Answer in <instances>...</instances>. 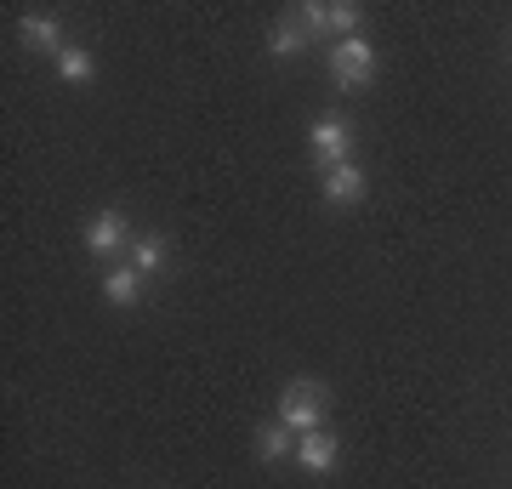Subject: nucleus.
Returning a JSON list of instances; mask_svg holds the SVG:
<instances>
[{
	"label": "nucleus",
	"mask_w": 512,
	"mask_h": 489,
	"mask_svg": "<svg viewBox=\"0 0 512 489\" xmlns=\"http://www.w3.org/2000/svg\"><path fill=\"white\" fill-rule=\"evenodd\" d=\"M92 52H80V46H69V52L57 57V74H63V80H69V86H86V80H92Z\"/></svg>",
	"instance_id": "nucleus-12"
},
{
	"label": "nucleus",
	"mask_w": 512,
	"mask_h": 489,
	"mask_svg": "<svg viewBox=\"0 0 512 489\" xmlns=\"http://www.w3.org/2000/svg\"><path fill=\"white\" fill-rule=\"evenodd\" d=\"M18 35L29 52H46V57H63L69 46H63V29H57V18H46V12H23Z\"/></svg>",
	"instance_id": "nucleus-6"
},
{
	"label": "nucleus",
	"mask_w": 512,
	"mask_h": 489,
	"mask_svg": "<svg viewBox=\"0 0 512 489\" xmlns=\"http://www.w3.org/2000/svg\"><path fill=\"white\" fill-rule=\"evenodd\" d=\"M296 461H302L308 472H336V461H342V444H336L325 427H319V433H302V438H296Z\"/></svg>",
	"instance_id": "nucleus-7"
},
{
	"label": "nucleus",
	"mask_w": 512,
	"mask_h": 489,
	"mask_svg": "<svg viewBox=\"0 0 512 489\" xmlns=\"http://www.w3.org/2000/svg\"><path fill=\"white\" fill-rule=\"evenodd\" d=\"M126 239H131V228H126V217H120V211H97V217L86 222V251L103 256V262L126 251Z\"/></svg>",
	"instance_id": "nucleus-4"
},
{
	"label": "nucleus",
	"mask_w": 512,
	"mask_h": 489,
	"mask_svg": "<svg viewBox=\"0 0 512 489\" xmlns=\"http://www.w3.org/2000/svg\"><path fill=\"white\" fill-rule=\"evenodd\" d=\"M256 455H262V461H285V455H296V433L279 416L262 421V427H256Z\"/></svg>",
	"instance_id": "nucleus-8"
},
{
	"label": "nucleus",
	"mask_w": 512,
	"mask_h": 489,
	"mask_svg": "<svg viewBox=\"0 0 512 489\" xmlns=\"http://www.w3.org/2000/svg\"><path fill=\"white\" fill-rule=\"evenodd\" d=\"M103 296H109L114 308H131V302L143 296V273L137 268H109L103 273Z\"/></svg>",
	"instance_id": "nucleus-9"
},
{
	"label": "nucleus",
	"mask_w": 512,
	"mask_h": 489,
	"mask_svg": "<svg viewBox=\"0 0 512 489\" xmlns=\"http://www.w3.org/2000/svg\"><path fill=\"white\" fill-rule=\"evenodd\" d=\"M313 154H319V171H330V165H348L353 126L342 120V114H319V120H313Z\"/></svg>",
	"instance_id": "nucleus-3"
},
{
	"label": "nucleus",
	"mask_w": 512,
	"mask_h": 489,
	"mask_svg": "<svg viewBox=\"0 0 512 489\" xmlns=\"http://www.w3.org/2000/svg\"><path fill=\"white\" fill-rule=\"evenodd\" d=\"M325 410H330V393L319 387V381H308V376L291 381V387H285V399H279V421H285L296 438L319 433V427H325Z\"/></svg>",
	"instance_id": "nucleus-1"
},
{
	"label": "nucleus",
	"mask_w": 512,
	"mask_h": 489,
	"mask_svg": "<svg viewBox=\"0 0 512 489\" xmlns=\"http://www.w3.org/2000/svg\"><path fill=\"white\" fill-rule=\"evenodd\" d=\"M330 74H336V86L342 91H359L376 80V46L365 35H348L330 46Z\"/></svg>",
	"instance_id": "nucleus-2"
},
{
	"label": "nucleus",
	"mask_w": 512,
	"mask_h": 489,
	"mask_svg": "<svg viewBox=\"0 0 512 489\" xmlns=\"http://www.w3.org/2000/svg\"><path fill=\"white\" fill-rule=\"evenodd\" d=\"M302 29H308V35H330V12L319 6V0H313V6H302Z\"/></svg>",
	"instance_id": "nucleus-14"
},
{
	"label": "nucleus",
	"mask_w": 512,
	"mask_h": 489,
	"mask_svg": "<svg viewBox=\"0 0 512 489\" xmlns=\"http://www.w3.org/2000/svg\"><path fill=\"white\" fill-rule=\"evenodd\" d=\"M308 40H313V35L302 29V18H296V23H279L274 35H268V52H274V57H296Z\"/></svg>",
	"instance_id": "nucleus-11"
},
{
	"label": "nucleus",
	"mask_w": 512,
	"mask_h": 489,
	"mask_svg": "<svg viewBox=\"0 0 512 489\" xmlns=\"http://www.w3.org/2000/svg\"><path fill=\"white\" fill-rule=\"evenodd\" d=\"M319 194H325L330 205H359L365 200V171H359V165H330L325 177H319Z\"/></svg>",
	"instance_id": "nucleus-5"
},
{
	"label": "nucleus",
	"mask_w": 512,
	"mask_h": 489,
	"mask_svg": "<svg viewBox=\"0 0 512 489\" xmlns=\"http://www.w3.org/2000/svg\"><path fill=\"white\" fill-rule=\"evenodd\" d=\"M131 268L143 273V279H154V273L165 268V239H160V234L137 239V245H131Z\"/></svg>",
	"instance_id": "nucleus-10"
},
{
	"label": "nucleus",
	"mask_w": 512,
	"mask_h": 489,
	"mask_svg": "<svg viewBox=\"0 0 512 489\" xmlns=\"http://www.w3.org/2000/svg\"><path fill=\"white\" fill-rule=\"evenodd\" d=\"M325 12H330V29H336L342 40H348L353 29H359V18H365V12H359L353 0H336V6H325Z\"/></svg>",
	"instance_id": "nucleus-13"
}]
</instances>
